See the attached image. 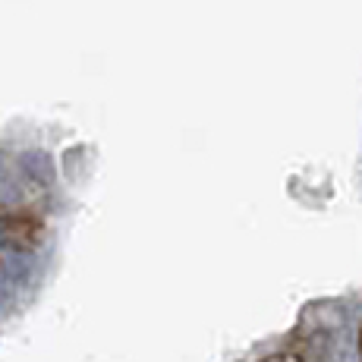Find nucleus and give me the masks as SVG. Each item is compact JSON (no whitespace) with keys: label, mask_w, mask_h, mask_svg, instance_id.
<instances>
[{"label":"nucleus","mask_w":362,"mask_h":362,"mask_svg":"<svg viewBox=\"0 0 362 362\" xmlns=\"http://www.w3.org/2000/svg\"><path fill=\"white\" fill-rule=\"evenodd\" d=\"M45 236V221L32 211H4L0 214V243L10 249H23L29 252Z\"/></svg>","instance_id":"1"},{"label":"nucleus","mask_w":362,"mask_h":362,"mask_svg":"<svg viewBox=\"0 0 362 362\" xmlns=\"http://www.w3.org/2000/svg\"><path fill=\"white\" fill-rule=\"evenodd\" d=\"M262 362H305V356L296 350H284V353H274V356H264Z\"/></svg>","instance_id":"2"},{"label":"nucleus","mask_w":362,"mask_h":362,"mask_svg":"<svg viewBox=\"0 0 362 362\" xmlns=\"http://www.w3.org/2000/svg\"><path fill=\"white\" fill-rule=\"evenodd\" d=\"M359 356H362V331H359Z\"/></svg>","instance_id":"3"}]
</instances>
